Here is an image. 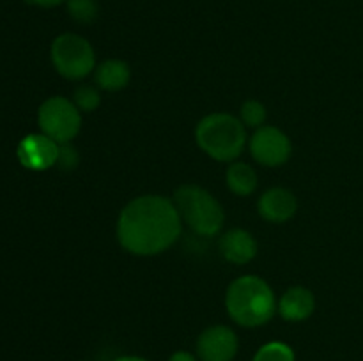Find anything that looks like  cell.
<instances>
[{
	"label": "cell",
	"instance_id": "cell-5",
	"mask_svg": "<svg viewBox=\"0 0 363 361\" xmlns=\"http://www.w3.org/2000/svg\"><path fill=\"white\" fill-rule=\"evenodd\" d=\"M50 57L57 73L67 80H82L96 67L94 48L82 35L64 32L57 35L50 48Z\"/></svg>",
	"mask_w": 363,
	"mask_h": 361
},
{
	"label": "cell",
	"instance_id": "cell-8",
	"mask_svg": "<svg viewBox=\"0 0 363 361\" xmlns=\"http://www.w3.org/2000/svg\"><path fill=\"white\" fill-rule=\"evenodd\" d=\"M238 336L229 326H211L197 340V356L201 361H233L238 353Z\"/></svg>",
	"mask_w": 363,
	"mask_h": 361
},
{
	"label": "cell",
	"instance_id": "cell-18",
	"mask_svg": "<svg viewBox=\"0 0 363 361\" xmlns=\"http://www.w3.org/2000/svg\"><path fill=\"white\" fill-rule=\"evenodd\" d=\"M73 103L77 105V108L80 112H94L96 108L101 103V96H99L98 88L92 87V85H80V87L74 91V99Z\"/></svg>",
	"mask_w": 363,
	"mask_h": 361
},
{
	"label": "cell",
	"instance_id": "cell-2",
	"mask_svg": "<svg viewBox=\"0 0 363 361\" xmlns=\"http://www.w3.org/2000/svg\"><path fill=\"white\" fill-rule=\"evenodd\" d=\"M230 319L243 328H259L272 321L277 311L273 289L262 278L245 275L234 280L225 294Z\"/></svg>",
	"mask_w": 363,
	"mask_h": 361
},
{
	"label": "cell",
	"instance_id": "cell-20",
	"mask_svg": "<svg viewBox=\"0 0 363 361\" xmlns=\"http://www.w3.org/2000/svg\"><path fill=\"white\" fill-rule=\"evenodd\" d=\"M25 2L30 4V6L45 7V9H50V7L60 6V4H64V2H66V0H25Z\"/></svg>",
	"mask_w": 363,
	"mask_h": 361
},
{
	"label": "cell",
	"instance_id": "cell-12",
	"mask_svg": "<svg viewBox=\"0 0 363 361\" xmlns=\"http://www.w3.org/2000/svg\"><path fill=\"white\" fill-rule=\"evenodd\" d=\"M279 311L282 319L289 322H301L314 314V294L305 287H291L279 301Z\"/></svg>",
	"mask_w": 363,
	"mask_h": 361
},
{
	"label": "cell",
	"instance_id": "cell-22",
	"mask_svg": "<svg viewBox=\"0 0 363 361\" xmlns=\"http://www.w3.org/2000/svg\"><path fill=\"white\" fill-rule=\"evenodd\" d=\"M112 361H147L145 357H140V356H121V357H116V360Z\"/></svg>",
	"mask_w": 363,
	"mask_h": 361
},
{
	"label": "cell",
	"instance_id": "cell-3",
	"mask_svg": "<svg viewBox=\"0 0 363 361\" xmlns=\"http://www.w3.org/2000/svg\"><path fill=\"white\" fill-rule=\"evenodd\" d=\"M197 145L216 161H234L247 145L248 137L241 119L230 113L206 115L195 130Z\"/></svg>",
	"mask_w": 363,
	"mask_h": 361
},
{
	"label": "cell",
	"instance_id": "cell-21",
	"mask_svg": "<svg viewBox=\"0 0 363 361\" xmlns=\"http://www.w3.org/2000/svg\"><path fill=\"white\" fill-rule=\"evenodd\" d=\"M169 361H199L197 356L191 353H186V350H177L172 356L169 357Z\"/></svg>",
	"mask_w": 363,
	"mask_h": 361
},
{
	"label": "cell",
	"instance_id": "cell-9",
	"mask_svg": "<svg viewBox=\"0 0 363 361\" xmlns=\"http://www.w3.org/2000/svg\"><path fill=\"white\" fill-rule=\"evenodd\" d=\"M59 144L46 134H28L18 145V159L28 170H46L57 165Z\"/></svg>",
	"mask_w": 363,
	"mask_h": 361
},
{
	"label": "cell",
	"instance_id": "cell-11",
	"mask_svg": "<svg viewBox=\"0 0 363 361\" xmlns=\"http://www.w3.org/2000/svg\"><path fill=\"white\" fill-rule=\"evenodd\" d=\"M218 250L230 264H247L257 255V241L243 229H230L220 237Z\"/></svg>",
	"mask_w": 363,
	"mask_h": 361
},
{
	"label": "cell",
	"instance_id": "cell-13",
	"mask_svg": "<svg viewBox=\"0 0 363 361\" xmlns=\"http://www.w3.org/2000/svg\"><path fill=\"white\" fill-rule=\"evenodd\" d=\"M96 84L103 91L117 92L130 84V66L123 60L108 59L96 67Z\"/></svg>",
	"mask_w": 363,
	"mask_h": 361
},
{
	"label": "cell",
	"instance_id": "cell-6",
	"mask_svg": "<svg viewBox=\"0 0 363 361\" xmlns=\"http://www.w3.org/2000/svg\"><path fill=\"white\" fill-rule=\"evenodd\" d=\"M38 124L43 134L55 140L57 144H67L80 131L82 112L67 98L53 96L39 106Z\"/></svg>",
	"mask_w": 363,
	"mask_h": 361
},
{
	"label": "cell",
	"instance_id": "cell-19",
	"mask_svg": "<svg viewBox=\"0 0 363 361\" xmlns=\"http://www.w3.org/2000/svg\"><path fill=\"white\" fill-rule=\"evenodd\" d=\"M80 161V156H78L77 149L71 145V142L67 144H59V158H57V165L62 170H73L74 166Z\"/></svg>",
	"mask_w": 363,
	"mask_h": 361
},
{
	"label": "cell",
	"instance_id": "cell-7",
	"mask_svg": "<svg viewBox=\"0 0 363 361\" xmlns=\"http://www.w3.org/2000/svg\"><path fill=\"white\" fill-rule=\"evenodd\" d=\"M250 154L259 165L279 166L289 159L293 152L289 137L275 126H261L248 138Z\"/></svg>",
	"mask_w": 363,
	"mask_h": 361
},
{
	"label": "cell",
	"instance_id": "cell-17",
	"mask_svg": "<svg viewBox=\"0 0 363 361\" xmlns=\"http://www.w3.org/2000/svg\"><path fill=\"white\" fill-rule=\"evenodd\" d=\"M241 122L248 127H261L266 122V108L257 99H248L241 106Z\"/></svg>",
	"mask_w": 363,
	"mask_h": 361
},
{
	"label": "cell",
	"instance_id": "cell-14",
	"mask_svg": "<svg viewBox=\"0 0 363 361\" xmlns=\"http://www.w3.org/2000/svg\"><path fill=\"white\" fill-rule=\"evenodd\" d=\"M227 186L238 197H248L257 188V173L248 163L234 161L225 173Z\"/></svg>",
	"mask_w": 363,
	"mask_h": 361
},
{
	"label": "cell",
	"instance_id": "cell-1",
	"mask_svg": "<svg viewBox=\"0 0 363 361\" xmlns=\"http://www.w3.org/2000/svg\"><path fill=\"white\" fill-rule=\"evenodd\" d=\"M183 219L174 200L144 195L131 200L117 219V239L133 255L151 257L169 250L181 236Z\"/></svg>",
	"mask_w": 363,
	"mask_h": 361
},
{
	"label": "cell",
	"instance_id": "cell-16",
	"mask_svg": "<svg viewBox=\"0 0 363 361\" xmlns=\"http://www.w3.org/2000/svg\"><path fill=\"white\" fill-rule=\"evenodd\" d=\"M252 361H296L294 350L284 342L264 343Z\"/></svg>",
	"mask_w": 363,
	"mask_h": 361
},
{
	"label": "cell",
	"instance_id": "cell-10",
	"mask_svg": "<svg viewBox=\"0 0 363 361\" xmlns=\"http://www.w3.org/2000/svg\"><path fill=\"white\" fill-rule=\"evenodd\" d=\"M259 214L272 223H286L296 214L298 200L287 188H272L259 198Z\"/></svg>",
	"mask_w": 363,
	"mask_h": 361
},
{
	"label": "cell",
	"instance_id": "cell-15",
	"mask_svg": "<svg viewBox=\"0 0 363 361\" xmlns=\"http://www.w3.org/2000/svg\"><path fill=\"white\" fill-rule=\"evenodd\" d=\"M66 9L67 14L80 25L92 23L99 14L98 0H66Z\"/></svg>",
	"mask_w": 363,
	"mask_h": 361
},
{
	"label": "cell",
	"instance_id": "cell-4",
	"mask_svg": "<svg viewBox=\"0 0 363 361\" xmlns=\"http://www.w3.org/2000/svg\"><path fill=\"white\" fill-rule=\"evenodd\" d=\"M174 204L179 211L181 219L204 237L216 236L222 230L225 214L220 202L204 188L197 184H184L174 193Z\"/></svg>",
	"mask_w": 363,
	"mask_h": 361
}]
</instances>
